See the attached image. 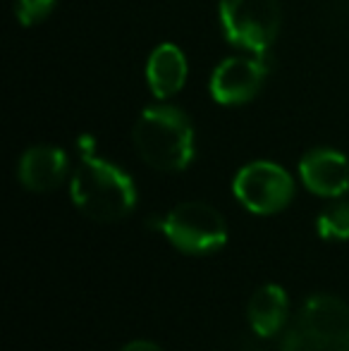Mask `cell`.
Returning <instances> with one entry per match:
<instances>
[{"instance_id": "277c9868", "label": "cell", "mask_w": 349, "mask_h": 351, "mask_svg": "<svg viewBox=\"0 0 349 351\" xmlns=\"http://www.w3.org/2000/svg\"><path fill=\"white\" fill-rule=\"evenodd\" d=\"M158 227L175 249L189 256H208L223 249L228 241V227L215 208L201 201H186L173 208Z\"/></svg>"}, {"instance_id": "30bf717a", "label": "cell", "mask_w": 349, "mask_h": 351, "mask_svg": "<svg viewBox=\"0 0 349 351\" xmlns=\"http://www.w3.org/2000/svg\"><path fill=\"white\" fill-rule=\"evenodd\" d=\"M146 79H149V88L156 98L175 96L184 86L186 79V60L180 48L173 43H163L156 48L146 65Z\"/></svg>"}, {"instance_id": "52a82bcc", "label": "cell", "mask_w": 349, "mask_h": 351, "mask_svg": "<svg viewBox=\"0 0 349 351\" xmlns=\"http://www.w3.org/2000/svg\"><path fill=\"white\" fill-rule=\"evenodd\" d=\"M265 77V65L254 58H228L210 77V93L220 106H242L258 91Z\"/></svg>"}, {"instance_id": "5bb4252c", "label": "cell", "mask_w": 349, "mask_h": 351, "mask_svg": "<svg viewBox=\"0 0 349 351\" xmlns=\"http://www.w3.org/2000/svg\"><path fill=\"white\" fill-rule=\"evenodd\" d=\"M122 351H163L158 344L154 342H146V339H136V342H130Z\"/></svg>"}, {"instance_id": "4fadbf2b", "label": "cell", "mask_w": 349, "mask_h": 351, "mask_svg": "<svg viewBox=\"0 0 349 351\" xmlns=\"http://www.w3.org/2000/svg\"><path fill=\"white\" fill-rule=\"evenodd\" d=\"M56 5V0H17L14 3V14H17L19 24L24 27H32V24H38L43 17H48Z\"/></svg>"}, {"instance_id": "8992f818", "label": "cell", "mask_w": 349, "mask_h": 351, "mask_svg": "<svg viewBox=\"0 0 349 351\" xmlns=\"http://www.w3.org/2000/svg\"><path fill=\"white\" fill-rule=\"evenodd\" d=\"M234 196L256 215H273L287 208L294 196V182L287 170L268 160L244 165L234 177Z\"/></svg>"}, {"instance_id": "7c38bea8", "label": "cell", "mask_w": 349, "mask_h": 351, "mask_svg": "<svg viewBox=\"0 0 349 351\" xmlns=\"http://www.w3.org/2000/svg\"><path fill=\"white\" fill-rule=\"evenodd\" d=\"M316 230L323 239H330V241L349 239V201L328 206V208L318 215Z\"/></svg>"}, {"instance_id": "3957f363", "label": "cell", "mask_w": 349, "mask_h": 351, "mask_svg": "<svg viewBox=\"0 0 349 351\" xmlns=\"http://www.w3.org/2000/svg\"><path fill=\"white\" fill-rule=\"evenodd\" d=\"M280 351H349V306L333 294L311 296L287 325Z\"/></svg>"}, {"instance_id": "7a4b0ae2", "label": "cell", "mask_w": 349, "mask_h": 351, "mask_svg": "<svg viewBox=\"0 0 349 351\" xmlns=\"http://www.w3.org/2000/svg\"><path fill=\"white\" fill-rule=\"evenodd\" d=\"M132 139L141 160L160 172H180L194 158V127L173 106L146 108L136 120Z\"/></svg>"}, {"instance_id": "8fae6325", "label": "cell", "mask_w": 349, "mask_h": 351, "mask_svg": "<svg viewBox=\"0 0 349 351\" xmlns=\"http://www.w3.org/2000/svg\"><path fill=\"white\" fill-rule=\"evenodd\" d=\"M287 294L278 285H263L249 301V325L258 337H273L287 323Z\"/></svg>"}, {"instance_id": "5b68a950", "label": "cell", "mask_w": 349, "mask_h": 351, "mask_svg": "<svg viewBox=\"0 0 349 351\" xmlns=\"http://www.w3.org/2000/svg\"><path fill=\"white\" fill-rule=\"evenodd\" d=\"M220 24L232 46L265 53L280 32L278 0H220Z\"/></svg>"}, {"instance_id": "6da1fadb", "label": "cell", "mask_w": 349, "mask_h": 351, "mask_svg": "<svg viewBox=\"0 0 349 351\" xmlns=\"http://www.w3.org/2000/svg\"><path fill=\"white\" fill-rule=\"evenodd\" d=\"M70 194L75 206L96 222H117L136 206V186L125 170L84 153L72 175Z\"/></svg>"}, {"instance_id": "ba28073f", "label": "cell", "mask_w": 349, "mask_h": 351, "mask_svg": "<svg viewBox=\"0 0 349 351\" xmlns=\"http://www.w3.org/2000/svg\"><path fill=\"white\" fill-rule=\"evenodd\" d=\"M299 175L309 191L337 199L349 189V160L333 148H313L299 162Z\"/></svg>"}, {"instance_id": "9c48e42d", "label": "cell", "mask_w": 349, "mask_h": 351, "mask_svg": "<svg viewBox=\"0 0 349 351\" xmlns=\"http://www.w3.org/2000/svg\"><path fill=\"white\" fill-rule=\"evenodd\" d=\"M19 182L29 191H53L67 175V156L56 146H34L22 156L17 167Z\"/></svg>"}]
</instances>
